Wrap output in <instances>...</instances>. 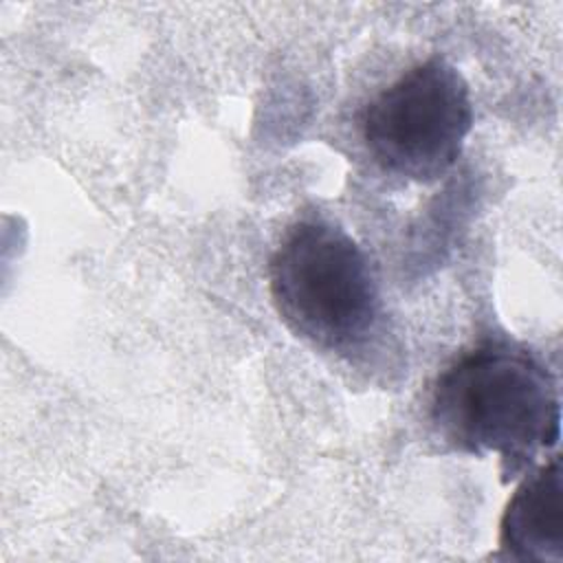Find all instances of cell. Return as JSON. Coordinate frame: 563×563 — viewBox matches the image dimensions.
Wrapping results in <instances>:
<instances>
[{"label": "cell", "mask_w": 563, "mask_h": 563, "mask_svg": "<svg viewBox=\"0 0 563 563\" xmlns=\"http://www.w3.org/2000/svg\"><path fill=\"white\" fill-rule=\"evenodd\" d=\"M429 416L449 446L497 453L506 475L534 464L561 435L552 374L532 354L499 343L464 354L438 376Z\"/></svg>", "instance_id": "cell-1"}, {"label": "cell", "mask_w": 563, "mask_h": 563, "mask_svg": "<svg viewBox=\"0 0 563 563\" xmlns=\"http://www.w3.org/2000/svg\"><path fill=\"white\" fill-rule=\"evenodd\" d=\"M268 282L279 317L317 347L350 352L378 319L372 266L363 249L330 222H295L268 262Z\"/></svg>", "instance_id": "cell-2"}, {"label": "cell", "mask_w": 563, "mask_h": 563, "mask_svg": "<svg viewBox=\"0 0 563 563\" xmlns=\"http://www.w3.org/2000/svg\"><path fill=\"white\" fill-rule=\"evenodd\" d=\"M473 128V101L462 73L433 55L383 88L363 110L361 132L383 172L433 183L460 158Z\"/></svg>", "instance_id": "cell-3"}, {"label": "cell", "mask_w": 563, "mask_h": 563, "mask_svg": "<svg viewBox=\"0 0 563 563\" xmlns=\"http://www.w3.org/2000/svg\"><path fill=\"white\" fill-rule=\"evenodd\" d=\"M499 548L517 561L559 563L563 559L559 455L528 475L512 493L499 526Z\"/></svg>", "instance_id": "cell-4"}]
</instances>
